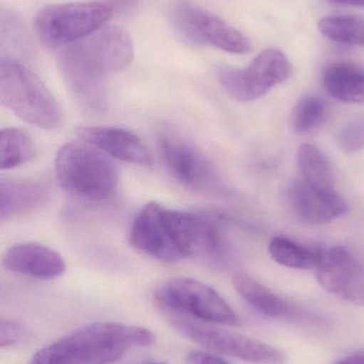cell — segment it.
I'll use <instances>...</instances> for the list:
<instances>
[{"label": "cell", "mask_w": 364, "mask_h": 364, "mask_svg": "<svg viewBox=\"0 0 364 364\" xmlns=\"http://www.w3.org/2000/svg\"><path fill=\"white\" fill-rule=\"evenodd\" d=\"M269 252L271 258L284 267L297 269H318L325 250L320 246L303 245L286 237L271 240Z\"/></svg>", "instance_id": "ffe728a7"}, {"label": "cell", "mask_w": 364, "mask_h": 364, "mask_svg": "<svg viewBox=\"0 0 364 364\" xmlns=\"http://www.w3.org/2000/svg\"><path fill=\"white\" fill-rule=\"evenodd\" d=\"M130 242L139 252L162 262L186 258L212 261L224 252L227 233L222 220L213 216L151 201L134 218Z\"/></svg>", "instance_id": "6da1fadb"}, {"label": "cell", "mask_w": 364, "mask_h": 364, "mask_svg": "<svg viewBox=\"0 0 364 364\" xmlns=\"http://www.w3.org/2000/svg\"><path fill=\"white\" fill-rule=\"evenodd\" d=\"M324 85L336 100L364 104V68L348 62L333 63L324 73Z\"/></svg>", "instance_id": "d6986e66"}, {"label": "cell", "mask_w": 364, "mask_h": 364, "mask_svg": "<svg viewBox=\"0 0 364 364\" xmlns=\"http://www.w3.org/2000/svg\"><path fill=\"white\" fill-rule=\"evenodd\" d=\"M288 197L297 218L310 225H325L348 211V203L336 190H324L303 181L291 182Z\"/></svg>", "instance_id": "4fadbf2b"}, {"label": "cell", "mask_w": 364, "mask_h": 364, "mask_svg": "<svg viewBox=\"0 0 364 364\" xmlns=\"http://www.w3.org/2000/svg\"><path fill=\"white\" fill-rule=\"evenodd\" d=\"M154 301L169 316H182L209 324L237 327V314L212 287L189 277H172L154 293Z\"/></svg>", "instance_id": "8992f818"}, {"label": "cell", "mask_w": 364, "mask_h": 364, "mask_svg": "<svg viewBox=\"0 0 364 364\" xmlns=\"http://www.w3.org/2000/svg\"><path fill=\"white\" fill-rule=\"evenodd\" d=\"M186 359L188 364H230L222 357L204 350H192Z\"/></svg>", "instance_id": "4316f807"}, {"label": "cell", "mask_w": 364, "mask_h": 364, "mask_svg": "<svg viewBox=\"0 0 364 364\" xmlns=\"http://www.w3.org/2000/svg\"><path fill=\"white\" fill-rule=\"evenodd\" d=\"M55 171L62 188L83 200L100 201L117 188L119 171L107 154L87 141L62 145L55 158Z\"/></svg>", "instance_id": "3957f363"}, {"label": "cell", "mask_w": 364, "mask_h": 364, "mask_svg": "<svg viewBox=\"0 0 364 364\" xmlns=\"http://www.w3.org/2000/svg\"><path fill=\"white\" fill-rule=\"evenodd\" d=\"M51 197V188L43 181L2 178L0 181L1 222L33 213L44 207Z\"/></svg>", "instance_id": "2e32d148"}, {"label": "cell", "mask_w": 364, "mask_h": 364, "mask_svg": "<svg viewBox=\"0 0 364 364\" xmlns=\"http://www.w3.org/2000/svg\"><path fill=\"white\" fill-rule=\"evenodd\" d=\"M297 164L303 179L310 186L336 190L333 166L327 156L316 145L305 143L297 151Z\"/></svg>", "instance_id": "44dd1931"}, {"label": "cell", "mask_w": 364, "mask_h": 364, "mask_svg": "<svg viewBox=\"0 0 364 364\" xmlns=\"http://www.w3.org/2000/svg\"><path fill=\"white\" fill-rule=\"evenodd\" d=\"M160 156L173 178L192 190H205L215 182L213 166L204 154L172 128L158 132Z\"/></svg>", "instance_id": "8fae6325"}, {"label": "cell", "mask_w": 364, "mask_h": 364, "mask_svg": "<svg viewBox=\"0 0 364 364\" xmlns=\"http://www.w3.org/2000/svg\"><path fill=\"white\" fill-rule=\"evenodd\" d=\"M292 74V64L279 49H265L245 68H222L218 80L224 91L241 102H252L284 82Z\"/></svg>", "instance_id": "30bf717a"}, {"label": "cell", "mask_w": 364, "mask_h": 364, "mask_svg": "<svg viewBox=\"0 0 364 364\" xmlns=\"http://www.w3.org/2000/svg\"><path fill=\"white\" fill-rule=\"evenodd\" d=\"M338 141L346 154H354L364 149V117H353L340 130Z\"/></svg>", "instance_id": "d4e9b609"}, {"label": "cell", "mask_w": 364, "mask_h": 364, "mask_svg": "<svg viewBox=\"0 0 364 364\" xmlns=\"http://www.w3.org/2000/svg\"><path fill=\"white\" fill-rule=\"evenodd\" d=\"M169 322L182 336L211 352L256 364H286L288 361L286 353L271 344L209 323L182 316H170Z\"/></svg>", "instance_id": "52a82bcc"}, {"label": "cell", "mask_w": 364, "mask_h": 364, "mask_svg": "<svg viewBox=\"0 0 364 364\" xmlns=\"http://www.w3.org/2000/svg\"><path fill=\"white\" fill-rule=\"evenodd\" d=\"M326 114V102L318 96H306L297 102L292 117L295 134H305L316 129Z\"/></svg>", "instance_id": "cb8c5ba5"}, {"label": "cell", "mask_w": 364, "mask_h": 364, "mask_svg": "<svg viewBox=\"0 0 364 364\" xmlns=\"http://www.w3.org/2000/svg\"><path fill=\"white\" fill-rule=\"evenodd\" d=\"M147 364H167V363H147Z\"/></svg>", "instance_id": "f546056e"}, {"label": "cell", "mask_w": 364, "mask_h": 364, "mask_svg": "<svg viewBox=\"0 0 364 364\" xmlns=\"http://www.w3.org/2000/svg\"><path fill=\"white\" fill-rule=\"evenodd\" d=\"M321 33L333 42L364 47V18L350 15L324 17L318 23Z\"/></svg>", "instance_id": "603a6c76"}, {"label": "cell", "mask_w": 364, "mask_h": 364, "mask_svg": "<svg viewBox=\"0 0 364 364\" xmlns=\"http://www.w3.org/2000/svg\"><path fill=\"white\" fill-rule=\"evenodd\" d=\"M316 278L331 294L364 306V264L350 248L333 246L325 250Z\"/></svg>", "instance_id": "7c38bea8"}, {"label": "cell", "mask_w": 364, "mask_h": 364, "mask_svg": "<svg viewBox=\"0 0 364 364\" xmlns=\"http://www.w3.org/2000/svg\"><path fill=\"white\" fill-rule=\"evenodd\" d=\"M31 136L19 128H4L0 132V168L12 170L36 157Z\"/></svg>", "instance_id": "7402d4cb"}, {"label": "cell", "mask_w": 364, "mask_h": 364, "mask_svg": "<svg viewBox=\"0 0 364 364\" xmlns=\"http://www.w3.org/2000/svg\"><path fill=\"white\" fill-rule=\"evenodd\" d=\"M171 21L180 36L192 44L215 47L235 55L251 50V43L245 34L189 0L173 4Z\"/></svg>", "instance_id": "ba28073f"}, {"label": "cell", "mask_w": 364, "mask_h": 364, "mask_svg": "<svg viewBox=\"0 0 364 364\" xmlns=\"http://www.w3.org/2000/svg\"><path fill=\"white\" fill-rule=\"evenodd\" d=\"M28 336L29 331L21 323L10 318H1L0 321V348L16 346L19 342L25 341Z\"/></svg>", "instance_id": "484cf974"}, {"label": "cell", "mask_w": 364, "mask_h": 364, "mask_svg": "<svg viewBox=\"0 0 364 364\" xmlns=\"http://www.w3.org/2000/svg\"><path fill=\"white\" fill-rule=\"evenodd\" d=\"M328 1L345 4V6H363L364 8V0H328Z\"/></svg>", "instance_id": "f1b7e54d"}, {"label": "cell", "mask_w": 364, "mask_h": 364, "mask_svg": "<svg viewBox=\"0 0 364 364\" xmlns=\"http://www.w3.org/2000/svg\"><path fill=\"white\" fill-rule=\"evenodd\" d=\"M59 65L68 90L88 112L103 114L108 108V74L104 64L77 42L60 49Z\"/></svg>", "instance_id": "9c48e42d"}, {"label": "cell", "mask_w": 364, "mask_h": 364, "mask_svg": "<svg viewBox=\"0 0 364 364\" xmlns=\"http://www.w3.org/2000/svg\"><path fill=\"white\" fill-rule=\"evenodd\" d=\"M78 136L111 157L136 166H150L153 158L147 145L134 132L108 126L79 127Z\"/></svg>", "instance_id": "9a60e30c"}, {"label": "cell", "mask_w": 364, "mask_h": 364, "mask_svg": "<svg viewBox=\"0 0 364 364\" xmlns=\"http://www.w3.org/2000/svg\"><path fill=\"white\" fill-rule=\"evenodd\" d=\"M233 286L241 299L263 316L276 320L301 321L308 316L299 308L288 303L279 295L263 286L258 280L246 274H237L233 278Z\"/></svg>", "instance_id": "ac0fdd59"}, {"label": "cell", "mask_w": 364, "mask_h": 364, "mask_svg": "<svg viewBox=\"0 0 364 364\" xmlns=\"http://www.w3.org/2000/svg\"><path fill=\"white\" fill-rule=\"evenodd\" d=\"M8 271L42 280H51L66 273L63 258L56 250L36 242H23L9 247L2 257Z\"/></svg>", "instance_id": "5bb4252c"}, {"label": "cell", "mask_w": 364, "mask_h": 364, "mask_svg": "<svg viewBox=\"0 0 364 364\" xmlns=\"http://www.w3.org/2000/svg\"><path fill=\"white\" fill-rule=\"evenodd\" d=\"M0 100L6 109L30 125L55 130L63 115L48 87L29 68L12 59L0 61Z\"/></svg>", "instance_id": "277c9868"}, {"label": "cell", "mask_w": 364, "mask_h": 364, "mask_svg": "<svg viewBox=\"0 0 364 364\" xmlns=\"http://www.w3.org/2000/svg\"><path fill=\"white\" fill-rule=\"evenodd\" d=\"M113 9L104 2L49 4L36 13L34 31L49 49H62L95 33L110 21Z\"/></svg>", "instance_id": "5b68a950"}, {"label": "cell", "mask_w": 364, "mask_h": 364, "mask_svg": "<svg viewBox=\"0 0 364 364\" xmlns=\"http://www.w3.org/2000/svg\"><path fill=\"white\" fill-rule=\"evenodd\" d=\"M81 42L109 72L125 70L134 59L132 38L118 26H105Z\"/></svg>", "instance_id": "e0dca14e"}, {"label": "cell", "mask_w": 364, "mask_h": 364, "mask_svg": "<svg viewBox=\"0 0 364 364\" xmlns=\"http://www.w3.org/2000/svg\"><path fill=\"white\" fill-rule=\"evenodd\" d=\"M338 364H364V352L357 353L348 358L343 359Z\"/></svg>", "instance_id": "83f0119b"}, {"label": "cell", "mask_w": 364, "mask_h": 364, "mask_svg": "<svg viewBox=\"0 0 364 364\" xmlns=\"http://www.w3.org/2000/svg\"><path fill=\"white\" fill-rule=\"evenodd\" d=\"M155 336L145 327L92 323L33 354L29 364H113L134 348H149Z\"/></svg>", "instance_id": "7a4b0ae2"}]
</instances>
